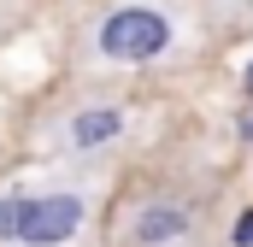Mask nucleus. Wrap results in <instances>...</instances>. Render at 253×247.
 Segmentation results:
<instances>
[{"label":"nucleus","mask_w":253,"mask_h":247,"mask_svg":"<svg viewBox=\"0 0 253 247\" xmlns=\"http://www.w3.org/2000/svg\"><path fill=\"white\" fill-rule=\"evenodd\" d=\"M194 53L189 0H106L71 36V77L77 82H129L147 71H171Z\"/></svg>","instance_id":"nucleus-1"},{"label":"nucleus","mask_w":253,"mask_h":247,"mask_svg":"<svg viewBox=\"0 0 253 247\" xmlns=\"http://www.w3.org/2000/svg\"><path fill=\"white\" fill-rule=\"evenodd\" d=\"M106 171L65 165V177L36 188H0V247H88L100 236Z\"/></svg>","instance_id":"nucleus-2"},{"label":"nucleus","mask_w":253,"mask_h":247,"mask_svg":"<svg viewBox=\"0 0 253 247\" xmlns=\"http://www.w3.org/2000/svg\"><path fill=\"white\" fill-rule=\"evenodd\" d=\"M135 135V106L112 94V82H77L59 106H47L36 124V153L47 165H100Z\"/></svg>","instance_id":"nucleus-3"},{"label":"nucleus","mask_w":253,"mask_h":247,"mask_svg":"<svg viewBox=\"0 0 253 247\" xmlns=\"http://www.w3.org/2000/svg\"><path fill=\"white\" fill-rule=\"evenodd\" d=\"M206 206L212 200H200L194 188L177 183L141 188L112 212L106 236H112V247H194V236L206 230Z\"/></svg>","instance_id":"nucleus-4"},{"label":"nucleus","mask_w":253,"mask_h":247,"mask_svg":"<svg viewBox=\"0 0 253 247\" xmlns=\"http://www.w3.org/2000/svg\"><path fill=\"white\" fill-rule=\"evenodd\" d=\"M230 247H253V206L236 218V224H230Z\"/></svg>","instance_id":"nucleus-5"},{"label":"nucleus","mask_w":253,"mask_h":247,"mask_svg":"<svg viewBox=\"0 0 253 247\" xmlns=\"http://www.w3.org/2000/svg\"><path fill=\"white\" fill-rule=\"evenodd\" d=\"M236 129H242V141H253V106L242 112V118H236Z\"/></svg>","instance_id":"nucleus-6"},{"label":"nucleus","mask_w":253,"mask_h":247,"mask_svg":"<svg viewBox=\"0 0 253 247\" xmlns=\"http://www.w3.org/2000/svg\"><path fill=\"white\" fill-rule=\"evenodd\" d=\"M242 88H248V100H253V59H248V71H242Z\"/></svg>","instance_id":"nucleus-7"}]
</instances>
